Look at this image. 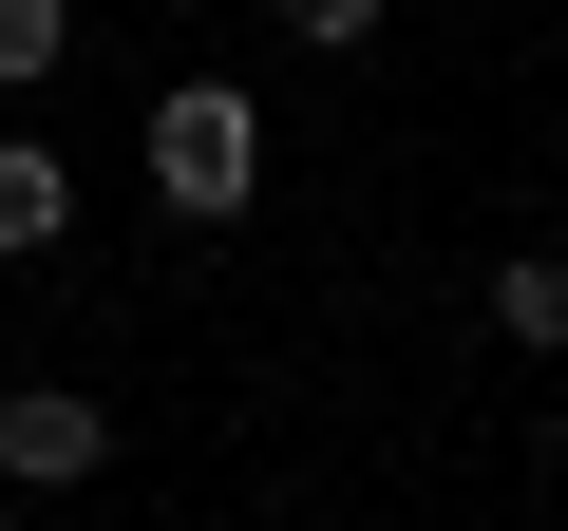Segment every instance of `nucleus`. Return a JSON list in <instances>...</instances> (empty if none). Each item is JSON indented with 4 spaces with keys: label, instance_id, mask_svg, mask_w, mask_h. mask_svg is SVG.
Listing matches in <instances>:
<instances>
[{
    "label": "nucleus",
    "instance_id": "f257e3e1",
    "mask_svg": "<svg viewBox=\"0 0 568 531\" xmlns=\"http://www.w3.org/2000/svg\"><path fill=\"white\" fill-rule=\"evenodd\" d=\"M133 152H152V209H171V228H246V209H265V96H246V77H171Z\"/></svg>",
    "mask_w": 568,
    "mask_h": 531
},
{
    "label": "nucleus",
    "instance_id": "f03ea898",
    "mask_svg": "<svg viewBox=\"0 0 568 531\" xmlns=\"http://www.w3.org/2000/svg\"><path fill=\"white\" fill-rule=\"evenodd\" d=\"M0 474H20V493H95V474H114V399L20 380V399H0Z\"/></svg>",
    "mask_w": 568,
    "mask_h": 531
},
{
    "label": "nucleus",
    "instance_id": "7ed1b4c3",
    "mask_svg": "<svg viewBox=\"0 0 568 531\" xmlns=\"http://www.w3.org/2000/svg\"><path fill=\"white\" fill-rule=\"evenodd\" d=\"M39 247H77V171L39 133H0V266H39Z\"/></svg>",
    "mask_w": 568,
    "mask_h": 531
},
{
    "label": "nucleus",
    "instance_id": "20e7f679",
    "mask_svg": "<svg viewBox=\"0 0 568 531\" xmlns=\"http://www.w3.org/2000/svg\"><path fill=\"white\" fill-rule=\"evenodd\" d=\"M493 342L511 361H568V247H511L493 266Z\"/></svg>",
    "mask_w": 568,
    "mask_h": 531
},
{
    "label": "nucleus",
    "instance_id": "39448f33",
    "mask_svg": "<svg viewBox=\"0 0 568 531\" xmlns=\"http://www.w3.org/2000/svg\"><path fill=\"white\" fill-rule=\"evenodd\" d=\"M58 58H77V0H0V96H39Z\"/></svg>",
    "mask_w": 568,
    "mask_h": 531
},
{
    "label": "nucleus",
    "instance_id": "423d86ee",
    "mask_svg": "<svg viewBox=\"0 0 568 531\" xmlns=\"http://www.w3.org/2000/svg\"><path fill=\"white\" fill-rule=\"evenodd\" d=\"M379 20H398V0H284V39H304V58H379Z\"/></svg>",
    "mask_w": 568,
    "mask_h": 531
},
{
    "label": "nucleus",
    "instance_id": "0eeeda50",
    "mask_svg": "<svg viewBox=\"0 0 568 531\" xmlns=\"http://www.w3.org/2000/svg\"><path fill=\"white\" fill-rule=\"evenodd\" d=\"M20 512H39V493H20V474H0V531H20Z\"/></svg>",
    "mask_w": 568,
    "mask_h": 531
},
{
    "label": "nucleus",
    "instance_id": "6e6552de",
    "mask_svg": "<svg viewBox=\"0 0 568 531\" xmlns=\"http://www.w3.org/2000/svg\"><path fill=\"white\" fill-rule=\"evenodd\" d=\"M171 20H209V0H171Z\"/></svg>",
    "mask_w": 568,
    "mask_h": 531
}]
</instances>
